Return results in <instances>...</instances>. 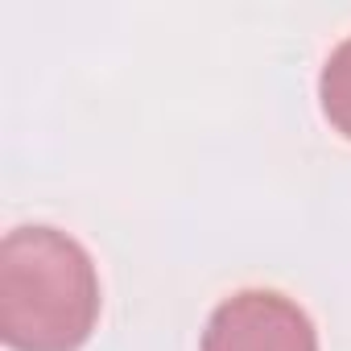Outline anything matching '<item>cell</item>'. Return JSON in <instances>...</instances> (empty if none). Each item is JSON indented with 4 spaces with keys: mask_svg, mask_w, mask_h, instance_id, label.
Here are the masks:
<instances>
[{
    "mask_svg": "<svg viewBox=\"0 0 351 351\" xmlns=\"http://www.w3.org/2000/svg\"><path fill=\"white\" fill-rule=\"evenodd\" d=\"M318 99H322V112L335 124V132H343L351 141V38L330 50L322 79H318Z\"/></svg>",
    "mask_w": 351,
    "mask_h": 351,
    "instance_id": "3",
    "label": "cell"
},
{
    "mask_svg": "<svg viewBox=\"0 0 351 351\" xmlns=\"http://www.w3.org/2000/svg\"><path fill=\"white\" fill-rule=\"evenodd\" d=\"M99 318V277L58 228H17L0 244V339L13 351H79Z\"/></svg>",
    "mask_w": 351,
    "mask_h": 351,
    "instance_id": "1",
    "label": "cell"
},
{
    "mask_svg": "<svg viewBox=\"0 0 351 351\" xmlns=\"http://www.w3.org/2000/svg\"><path fill=\"white\" fill-rule=\"evenodd\" d=\"M203 351H318L306 310L273 289H244L215 306Z\"/></svg>",
    "mask_w": 351,
    "mask_h": 351,
    "instance_id": "2",
    "label": "cell"
}]
</instances>
